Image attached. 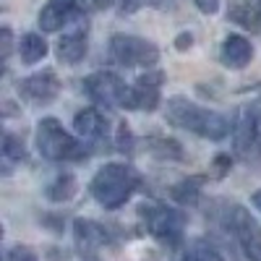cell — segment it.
Listing matches in <instances>:
<instances>
[{"label": "cell", "instance_id": "cell-23", "mask_svg": "<svg viewBox=\"0 0 261 261\" xmlns=\"http://www.w3.org/2000/svg\"><path fill=\"white\" fill-rule=\"evenodd\" d=\"M115 149H118V151H123V154H134V149H136V139H134V134H130L128 123H120V125H118Z\"/></svg>", "mask_w": 261, "mask_h": 261}, {"label": "cell", "instance_id": "cell-14", "mask_svg": "<svg viewBox=\"0 0 261 261\" xmlns=\"http://www.w3.org/2000/svg\"><path fill=\"white\" fill-rule=\"evenodd\" d=\"M227 18L246 32L261 34V0H230Z\"/></svg>", "mask_w": 261, "mask_h": 261}, {"label": "cell", "instance_id": "cell-15", "mask_svg": "<svg viewBox=\"0 0 261 261\" xmlns=\"http://www.w3.org/2000/svg\"><path fill=\"white\" fill-rule=\"evenodd\" d=\"M220 60H222V65H227V68L241 71V68H246V65L253 60V45L246 37H241V34H230L222 42Z\"/></svg>", "mask_w": 261, "mask_h": 261}, {"label": "cell", "instance_id": "cell-13", "mask_svg": "<svg viewBox=\"0 0 261 261\" xmlns=\"http://www.w3.org/2000/svg\"><path fill=\"white\" fill-rule=\"evenodd\" d=\"M73 130L84 139V141H102L107 139L110 130V120L105 118V113H99L97 107H84L73 118Z\"/></svg>", "mask_w": 261, "mask_h": 261}, {"label": "cell", "instance_id": "cell-7", "mask_svg": "<svg viewBox=\"0 0 261 261\" xmlns=\"http://www.w3.org/2000/svg\"><path fill=\"white\" fill-rule=\"evenodd\" d=\"M84 92L89 94L97 105L105 107H128V94L130 86L113 71H97L84 79Z\"/></svg>", "mask_w": 261, "mask_h": 261}, {"label": "cell", "instance_id": "cell-6", "mask_svg": "<svg viewBox=\"0 0 261 261\" xmlns=\"http://www.w3.org/2000/svg\"><path fill=\"white\" fill-rule=\"evenodd\" d=\"M107 53L118 65H125V68H146L160 60V47L154 42L134 34H113Z\"/></svg>", "mask_w": 261, "mask_h": 261}, {"label": "cell", "instance_id": "cell-3", "mask_svg": "<svg viewBox=\"0 0 261 261\" xmlns=\"http://www.w3.org/2000/svg\"><path fill=\"white\" fill-rule=\"evenodd\" d=\"M139 188H141V172L125 162L102 165L89 183V193L94 196V201H99L110 212L120 209Z\"/></svg>", "mask_w": 261, "mask_h": 261}, {"label": "cell", "instance_id": "cell-2", "mask_svg": "<svg viewBox=\"0 0 261 261\" xmlns=\"http://www.w3.org/2000/svg\"><path fill=\"white\" fill-rule=\"evenodd\" d=\"M206 217H212L227 235H232V241L241 246L246 258L261 261V227L246 206L227 199H214L206 209Z\"/></svg>", "mask_w": 261, "mask_h": 261}, {"label": "cell", "instance_id": "cell-8", "mask_svg": "<svg viewBox=\"0 0 261 261\" xmlns=\"http://www.w3.org/2000/svg\"><path fill=\"white\" fill-rule=\"evenodd\" d=\"M232 149L243 162H258L261 160V134L253 107H241L238 118L232 120Z\"/></svg>", "mask_w": 261, "mask_h": 261}, {"label": "cell", "instance_id": "cell-27", "mask_svg": "<svg viewBox=\"0 0 261 261\" xmlns=\"http://www.w3.org/2000/svg\"><path fill=\"white\" fill-rule=\"evenodd\" d=\"M191 45H193V37H191L188 32H183V34L175 39V47H178V50H188Z\"/></svg>", "mask_w": 261, "mask_h": 261}, {"label": "cell", "instance_id": "cell-18", "mask_svg": "<svg viewBox=\"0 0 261 261\" xmlns=\"http://www.w3.org/2000/svg\"><path fill=\"white\" fill-rule=\"evenodd\" d=\"M18 55H21V63H27V65L39 63L42 58L47 55V42H45V37H39V34H34V32L24 34V37H21V42H18Z\"/></svg>", "mask_w": 261, "mask_h": 261}, {"label": "cell", "instance_id": "cell-1", "mask_svg": "<svg viewBox=\"0 0 261 261\" xmlns=\"http://www.w3.org/2000/svg\"><path fill=\"white\" fill-rule=\"evenodd\" d=\"M165 118L170 125L183 128L188 134H196V136L209 139V141H222L232 130V123L227 115L206 110V107L196 105L186 97H170L167 107H165Z\"/></svg>", "mask_w": 261, "mask_h": 261}, {"label": "cell", "instance_id": "cell-29", "mask_svg": "<svg viewBox=\"0 0 261 261\" xmlns=\"http://www.w3.org/2000/svg\"><path fill=\"white\" fill-rule=\"evenodd\" d=\"M251 201H253V206H256V209H261V188L253 193V199H251Z\"/></svg>", "mask_w": 261, "mask_h": 261}, {"label": "cell", "instance_id": "cell-19", "mask_svg": "<svg viewBox=\"0 0 261 261\" xmlns=\"http://www.w3.org/2000/svg\"><path fill=\"white\" fill-rule=\"evenodd\" d=\"M180 261H225V256L214 243L204 241V238H196V241L188 243Z\"/></svg>", "mask_w": 261, "mask_h": 261}, {"label": "cell", "instance_id": "cell-4", "mask_svg": "<svg viewBox=\"0 0 261 261\" xmlns=\"http://www.w3.org/2000/svg\"><path fill=\"white\" fill-rule=\"evenodd\" d=\"M37 149L50 162H81L92 151L84 146V141L73 139L58 118H42L37 123Z\"/></svg>", "mask_w": 261, "mask_h": 261}, {"label": "cell", "instance_id": "cell-24", "mask_svg": "<svg viewBox=\"0 0 261 261\" xmlns=\"http://www.w3.org/2000/svg\"><path fill=\"white\" fill-rule=\"evenodd\" d=\"M3 261H39L37 253L27 246H13L11 251H6V258Z\"/></svg>", "mask_w": 261, "mask_h": 261}, {"label": "cell", "instance_id": "cell-10", "mask_svg": "<svg viewBox=\"0 0 261 261\" xmlns=\"http://www.w3.org/2000/svg\"><path fill=\"white\" fill-rule=\"evenodd\" d=\"M18 94L29 105H50L60 94V79L50 68L39 71V73H32L24 81H18Z\"/></svg>", "mask_w": 261, "mask_h": 261}, {"label": "cell", "instance_id": "cell-28", "mask_svg": "<svg viewBox=\"0 0 261 261\" xmlns=\"http://www.w3.org/2000/svg\"><path fill=\"white\" fill-rule=\"evenodd\" d=\"M253 113H256V123H258V134H261V99L253 105Z\"/></svg>", "mask_w": 261, "mask_h": 261}, {"label": "cell", "instance_id": "cell-11", "mask_svg": "<svg viewBox=\"0 0 261 261\" xmlns=\"http://www.w3.org/2000/svg\"><path fill=\"white\" fill-rule=\"evenodd\" d=\"M89 0H47V6L39 11L42 32H60L68 21L79 18Z\"/></svg>", "mask_w": 261, "mask_h": 261}, {"label": "cell", "instance_id": "cell-25", "mask_svg": "<svg viewBox=\"0 0 261 261\" xmlns=\"http://www.w3.org/2000/svg\"><path fill=\"white\" fill-rule=\"evenodd\" d=\"M0 53H3V60L11 58V29L8 27L0 29Z\"/></svg>", "mask_w": 261, "mask_h": 261}, {"label": "cell", "instance_id": "cell-26", "mask_svg": "<svg viewBox=\"0 0 261 261\" xmlns=\"http://www.w3.org/2000/svg\"><path fill=\"white\" fill-rule=\"evenodd\" d=\"M193 3H196V8H199L201 13H206V16L220 11V0H193Z\"/></svg>", "mask_w": 261, "mask_h": 261}, {"label": "cell", "instance_id": "cell-21", "mask_svg": "<svg viewBox=\"0 0 261 261\" xmlns=\"http://www.w3.org/2000/svg\"><path fill=\"white\" fill-rule=\"evenodd\" d=\"M47 199L50 201H71L76 196V178L73 175H58L50 186H47Z\"/></svg>", "mask_w": 261, "mask_h": 261}, {"label": "cell", "instance_id": "cell-22", "mask_svg": "<svg viewBox=\"0 0 261 261\" xmlns=\"http://www.w3.org/2000/svg\"><path fill=\"white\" fill-rule=\"evenodd\" d=\"M27 157H29V154H27L24 141L6 130V134H3V160H6V162H24Z\"/></svg>", "mask_w": 261, "mask_h": 261}, {"label": "cell", "instance_id": "cell-16", "mask_svg": "<svg viewBox=\"0 0 261 261\" xmlns=\"http://www.w3.org/2000/svg\"><path fill=\"white\" fill-rule=\"evenodd\" d=\"M86 50H89V42H86V32H71L63 34L58 42V60L65 65H76L86 58Z\"/></svg>", "mask_w": 261, "mask_h": 261}, {"label": "cell", "instance_id": "cell-5", "mask_svg": "<svg viewBox=\"0 0 261 261\" xmlns=\"http://www.w3.org/2000/svg\"><path fill=\"white\" fill-rule=\"evenodd\" d=\"M139 214L144 220L146 232L160 241L162 246L175 248L178 243H183V232H186V214L180 209H172L167 204H144L139 206Z\"/></svg>", "mask_w": 261, "mask_h": 261}, {"label": "cell", "instance_id": "cell-20", "mask_svg": "<svg viewBox=\"0 0 261 261\" xmlns=\"http://www.w3.org/2000/svg\"><path fill=\"white\" fill-rule=\"evenodd\" d=\"M201 186H204V178H186L170 188V196H172V201L193 206L201 196Z\"/></svg>", "mask_w": 261, "mask_h": 261}, {"label": "cell", "instance_id": "cell-17", "mask_svg": "<svg viewBox=\"0 0 261 261\" xmlns=\"http://www.w3.org/2000/svg\"><path fill=\"white\" fill-rule=\"evenodd\" d=\"M146 146L151 151V157L160 160V162H183V146L175 139H167V136H149Z\"/></svg>", "mask_w": 261, "mask_h": 261}, {"label": "cell", "instance_id": "cell-12", "mask_svg": "<svg viewBox=\"0 0 261 261\" xmlns=\"http://www.w3.org/2000/svg\"><path fill=\"white\" fill-rule=\"evenodd\" d=\"M165 81L162 71H149L144 73L134 86H130V94H128V107L125 110H157L160 105V86Z\"/></svg>", "mask_w": 261, "mask_h": 261}, {"label": "cell", "instance_id": "cell-9", "mask_svg": "<svg viewBox=\"0 0 261 261\" xmlns=\"http://www.w3.org/2000/svg\"><path fill=\"white\" fill-rule=\"evenodd\" d=\"M73 238H76V248H79L81 261H102V251L113 243L110 230L94 220H76Z\"/></svg>", "mask_w": 261, "mask_h": 261}]
</instances>
